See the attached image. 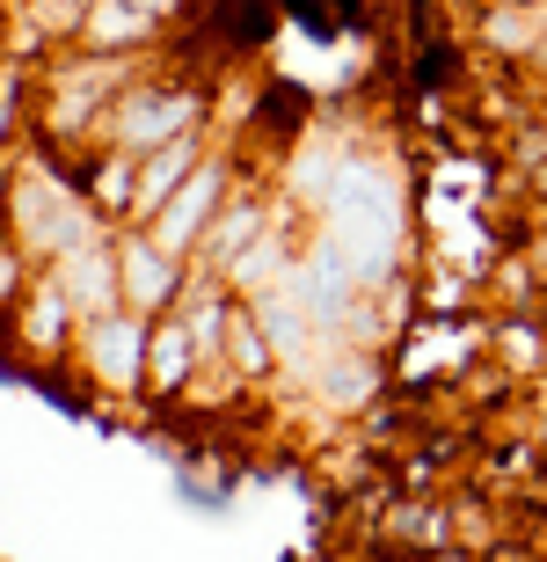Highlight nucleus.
<instances>
[{
  "mask_svg": "<svg viewBox=\"0 0 547 562\" xmlns=\"http://www.w3.org/2000/svg\"><path fill=\"white\" fill-rule=\"evenodd\" d=\"M110 117H117V146L125 154H153V146H169L183 139L197 117H205V88L197 81H175V74H153V81L132 88L110 103Z\"/></svg>",
  "mask_w": 547,
  "mask_h": 562,
  "instance_id": "obj_1",
  "label": "nucleus"
},
{
  "mask_svg": "<svg viewBox=\"0 0 547 562\" xmlns=\"http://www.w3.org/2000/svg\"><path fill=\"white\" fill-rule=\"evenodd\" d=\"M219 198H227V168H219V161H197V168L183 176V190H175L169 205H161V212L147 220L153 249H169L175 263H183V256L197 249V241H205V227L219 220Z\"/></svg>",
  "mask_w": 547,
  "mask_h": 562,
  "instance_id": "obj_2",
  "label": "nucleus"
},
{
  "mask_svg": "<svg viewBox=\"0 0 547 562\" xmlns=\"http://www.w3.org/2000/svg\"><path fill=\"white\" fill-rule=\"evenodd\" d=\"M88 373L103 387H147V314L132 307H110L88 322Z\"/></svg>",
  "mask_w": 547,
  "mask_h": 562,
  "instance_id": "obj_3",
  "label": "nucleus"
},
{
  "mask_svg": "<svg viewBox=\"0 0 547 562\" xmlns=\"http://www.w3.org/2000/svg\"><path fill=\"white\" fill-rule=\"evenodd\" d=\"M175 256L153 249V234H132V241H117V300H125L132 314H161L175 300Z\"/></svg>",
  "mask_w": 547,
  "mask_h": 562,
  "instance_id": "obj_4",
  "label": "nucleus"
},
{
  "mask_svg": "<svg viewBox=\"0 0 547 562\" xmlns=\"http://www.w3.org/2000/svg\"><path fill=\"white\" fill-rule=\"evenodd\" d=\"M190 168H197V132H183V139H169V146H153L147 161H139V176H132V212H139V227H147L153 212L183 190Z\"/></svg>",
  "mask_w": 547,
  "mask_h": 562,
  "instance_id": "obj_5",
  "label": "nucleus"
},
{
  "mask_svg": "<svg viewBox=\"0 0 547 562\" xmlns=\"http://www.w3.org/2000/svg\"><path fill=\"white\" fill-rule=\"evenodd\" d=\"M161 37V22L139 15L132 0H88L81 8V44L88 52H117L125 59V44H153Z\"/></svg>",
  "mask_w": 547,
  "mask_h": 562,
  "instance_id": "obj_6",
  "label": "nucleus"
},
{
  "mask_svg": "<svg viewBox=\"0 0 547 562\" xmlns=\"http://www.w3.org/2000/svg\"><path fill=\"white\" fill-rule=\"evenodd\" d=\"M190 366H197V344H190L183 322L147 329V387H153V395H175V387L190 380Z\"/></svg>",
  "mask_w": 547,
  "mask_h": 562,
  "instance_id": "obj_7",
  "label": "nucleus"
},
{
  "mask_svg": "<svg viewBox=\"0 0 547 562\" xmlns=\"http://www.w3.org/2000/svg\"><path fill=\"white\" fill-rule=\"evenodd\" d=\"M277 15H293V22H307L315 37H329V30L365 22V0H277Z\"/></svg>",
  "mask_w": 547,
  "mask_h": 562,
  "instance_id": "obj_8",
  "label": "nucleus"
},
{
  "mask_svg": "<svg viewBox=\"0 0 547 562\" xmlns=\"http://www.w3.org/2000/svg\"><path fill=\"white\" fill-rule=\"evenodd\" d=\"M249 227H255V205H233V212H219V220L205 227V241H197V249H205L212 263H233V249L249 241Z\"/></svg>",
  "mask_w": 547,
  "mask_h": 562,
  "instance_id": "obj_9",
  "label": "nucleus"
}]
</instances>
